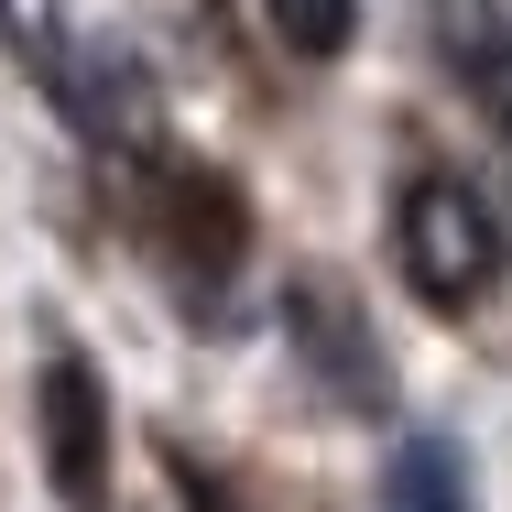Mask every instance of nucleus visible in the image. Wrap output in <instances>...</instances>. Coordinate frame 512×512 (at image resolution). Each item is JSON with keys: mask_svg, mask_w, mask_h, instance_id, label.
<instances>
[{"mask_svg": "<svg viewBox=\"0 0 512 512\" xmlns=\"http://www.w3.org/2000/svg\"><path fill=\"white\" fill-rule=\"evenodd\" d=\"M393 251H404V284L425 306L469 316L491 284H502V207L480 197L469 175H447V164H425L393 207Z\"/></svg>", "mask_w": 512, "mask_h": 512, "instance_id": "obj_1", "label": "nucleus"}, {"mask_svg": "<svg viewBox=\"0 0 512 512\" xmlns=\"http://www.w3.org/2000/svg\"><path fill=\"white\" fill-rule=\"evenodd\" d=\"M33 393H44V404H33V425H44L55 502H66V512H99V502H109V382H99V360L55 338Z\"/></svg>", "mask_w": 512, "mask_h": 512, "instance_id": "obj_2", "label": "nucleus"}, {"mask_svg": "<svg viewBox=\"0 0 512 512\" xmlns=\"http://www.w3.org/2000/svg\"><path fill=\"white\" fill-rule=\"evenodd\" d=\"M164 207H175V218H164V240H175V251H186L197 273H218V262H240V197H229L218 175H197V164H175V175H164Z\"/></svg>", "mask_w": 512, "mask_h": 512, "instance_id": "obj_3", "label": "nucleus"}, {"mask_svg": "<svg viewBox=\"0 0 512 512\" xmlns=\"http://www.w3.org/2000/svg\"><path fill=\"white\" fill-rule=\"evenodd\" d=\"M0 33H11V55H22V77H33V88H44L55 109L77 99V66H88V44H77V22H66V0H0Z\"/></svg>", "mask_w": 512, "mask_h": 512, "instance_id": "obj_4", "label": "nucleus"}, {"mask_svg": "<svg viewBox=\"0 0 512 512\" xmlns=\"http://www.w3.org/2000/svg\"><path fill=\"white\" fill-rule=\"evenodd\" d=\"M382 512H469L458 447H447V436H404L393 469H382Z\"/></svg>", "mask_w": 512, "mask_h": 512, "instance_id": "obj_5", "label": "nucleus"}, {"mask_svg": "<svg viewBox=\"0 0 512 512\" xmlns=\"http://www.w3.org/2000/svg\"><path fill=\"white\" fill-rule=\"evenodd\" d=\"M469 88L491 109V131L512 142V0H480L469 11Z\"/></svg>", "mask_w": 512, "mask_h": 512, "instance_id": "obj_6", "label": "nucleus"}, {"mask_svg": "<svg viewBox=\"0 0 512 512\" xmlns=\"http://www.w3.org/2000/svg\"><path fill=\"white\" fill-rule=\"evenodd\" d=\"M262 22H273L295 55H349V33H360V0H262Z\"/></svg>", "mask_w": 512, "mask_h": 512, "instance_id": "obj_7", "label": "nucleus"}, {"mask_svg": "<svg viewBox=\"0 0 512 512\" xmlns=\"http://www.w3.org/2000/svg\"><path fill=\"white\" fill-rule=\"evenodd\" d=\"M175 502H186V512H240V502H229V480H207L197 458H175Z\"/></svg>", "mask_w": 512, "mask_h": 512, "instance_id": "obj_8", "label": "nucleus"}]
</instances>
